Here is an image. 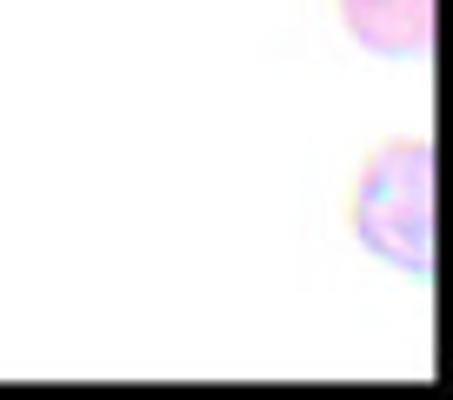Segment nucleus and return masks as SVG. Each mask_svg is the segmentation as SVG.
Segmentation results:
<instances>
[{"instance_id": "nucleus-1", "label": "nucleus", "mask_w": 453, "mask_h": 400, "mask_svg": "<svg viewBox=\"0 0 453 400\" xmlns=\"http://www.w3.org/2000/svg\"><path fill=\"white\" fill-rule=\"evenodd\" d=\"M434 141H387L367 154L354 187V241L407 281H434Z\"/></svg>"}, {"instance_id": "nucleus-2", "label": "nucleus", "mask_w": 453, "mask_h": 400, "mask_svg": "<svg viewBox=\"0 0 453 400\" xmlns=\"http://www.w3.org/2000/svg\"><path fill=\"white\" fill-rule=\"evenodd\" d=\"M340 27L373 60H434L440 0H334Z\"/></svg>"}]
</instances>
